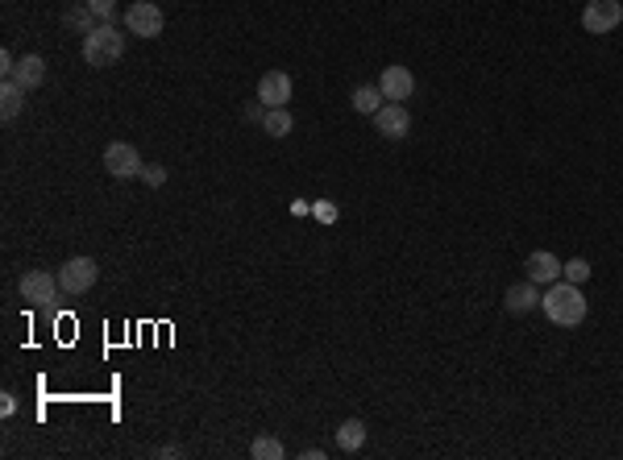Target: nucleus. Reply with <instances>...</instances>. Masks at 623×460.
<instances>
[{"mask_svg": "<svg viewBox=\"0 0 623 460\" xmlns=\"http://www.w3.org/2000/svg\"><path fill=\"white\" fill-rule=\"evenodd\" d=\"M541 311L549 315V324H557V328H578L582 319H586L590 307H586L582 286L557 278V282H549V291H541Z\"/></svg>", "mask_w": 623, "mask_h": 460, "instance_id": "f257e3e1", "label": "nucleus"}, {"mask_svg": "<svg viewBox=\"0 0 623 460\" xmlns=\"http://www.w3.org/2000/svg\"><path fill=\"white\" fill-rule=\"evenodd\" d=\"M121 55H125V34L113 21H100L91 34H83V63L88 67H96V71L117 67Z\"/></svg>", "mask_w": 623, "mask_h": 460, "instance_id": "f03ea898", "label": "nucleus"}, {"mask_svg": "<svg viewBox=\"0 0 623 460\" xmlns=\"http://www.w3.org/2000/svg\"><path fill=\"white\" fill-rule=\"evenodd\" d=\"M96 278H100V266H96L91 258H67L63 266H58V286H63L67 299L88 294L91 286H96Z\"/></svg>", "mask_w": 623, "mask_h": 460, "instance_id": "7ed1b4c3", "label": "nucleus"}, {"mask_svg": "<svg viewBox=\"0 0 623 460\" xmlns=\"http://www.w3.org/2000/svg\"><path fill=\"white\" fill-rule=\"evenodd\" d=\"M162 25H167V17H162V9L154 0H134V4L125 9V30L134 38H159Z\"/></svg>", "mask_w": 623, "mask_h": 460, "instance_id": "20e7f679", "label": "nucleus"}, {"mask_svg": "<svg viewBox=\"0 0 623 460\" xmlns=\"http://www.w3.org/2000/svg\"><path fill=\"white\" fill-rule=\"evenodd\" d=\"M17 291H22V299L30 307H50L58 294H63V286H58L55 274H46V269H30V274H22Z\"/></svg>", "mask_w": 623, "mask_h": 460, "instance_id": "39448f33", "label": "nucleus"}, {"mask_svg": "<svg viewBox=\"0 0 623 460\" xmlns=\"http://www.w3.org/2000/svg\"><path fill=\"white\" fill-rule=\"evenodd\" d=\"M623 25V4L619 0H590L582 9V30L586 34H615Z\"/></svg>", "mask_w": 623, "mask_h": 460, "instance_id": "423d86ee", "label": "nucleus"}, {"mask_svg": "<svg viewBox=\"0 0 623 460\" xmlns=\"http://www.w3.org/2000/svg\"><path fill=\"white\" fill-rule=\"evenodd\" d=\"M142 166H146V162H142L134 141H113V146L104 149V170H108L113 179H137Z\"/></svg>", "mask_w": 623, "mask_h": 460, "instance_id": "0eeeda50", "label": "nucleus"}, {"mask_svg": "<svg viewBox=\"0 0 623 460\" xmlns=\"http://www.w3.org/2000/svg\"><path fill=\"white\" fill-rule=\"evenodd\" d=\"M378 91H383L391 104H403V100H411V91H416V75H411L408 67L391 63V67H383V75H378Z\"/></svg>", "mask_w": 623, "mask_h": 460, "instance_id": "6e6552de", "label": "nucleus"}, {"mask_svg": "<svg viewBox=\"0 0 623 460\" xmlns=\"http://www.w3.org/2000/svg\"><path fill=\"white\" fill-rule=\"evenodd\" d=\"M374 129L383 137H391V141H399V137H408L411 133V113L403 108V104H391L386 100L378 113H374Z\"/></svg>", "mask_w": 623, "mask_h": 460, "instance_id": "1a4fd4ad", "label": "nucleus"}, {"mask_svg": "<svg viewBox=\"0 0 623 460\" xmlns=\"http://www.w3.org/2000/svg\"><path fill=\"white\" fill-rule=\"evenodd\" d=\"M561 266H566V261H557V253H549V249H536V253L523 258V274H528V282H536V286H549V282L561 278Z\"/></svg>", "mask_w": 623, "mask_h": 460, "instance_id": "9d476101", "label": "nucleus"}, {"mask_svg": "<svg viewBox=\"0 0 623 460\" xmlns=\"http://www.w3.org/2000/svg\"><path fill=\"white\" fill-rule=\"evenodd\" d=\"M258 100L266 108H287V100H291V75L287 71H266L258 79Z\"/></svg>", "mask_w": 623, "mask_h": 460, "instance_id": "9b49d317", "label": "nucleus"}, {"mask_svg": "<svg viewBox=\"0 0 623 460\" xmlns=\"http://www.w3.org/2000/svg\"><path fill=\"white\" fill-rule=\"evenodd\" d=\"M503 307H507L511 315H528L541 307V291H536V282H515V286H507V294H503Z\"/></svg>", "mask_w": 623, "mask_h": 460, "instance_id": "f8f14e48", "label": "nucleus"}, {"mask_svg": "<svg viewBox=\"0 0 623 460\" xmlns=\"http://www.w3.org/2000/svg\"><path fill=\"white\" fill-rule=\"evenodd\" d=\"M9 79L17 83V88H25V91L42 88V83H46V58H42V55H25V58H17V71H13Z\"/></svg>", "mask_w": 623, "mask_h": 460, "instance_id": "ddd939ff", "label": "nucleus"}, {"mask_svg": "<svg viewBox=\"0 0 623 460\" xmlns=\"http://www.w3.org/2000/svg\"><path fill=\"white\" fill-rule=\"evenodd\" d=\"M25 96H30V91L17 88L13 79H4V88H0V116H4V121H17L25 108Z\"/></svg>", "mask_w": 623, "mask_h": 460, "instance_id": "4468645a", "label": "nucleus"}, {"mask_svg": "<svg viewBox=\"0 0 623 460\" xmlns=\"http://www.w3.org/2000/svg\"><path fill=\"white\" fill-rule=\"evenodd\" d=\"M366 444V423L362 419H345V423L337 427V448L341 452H358Z\"/></svg>", "mask_w": 623, "mask_h": 460, "instance_id": "2eb2a0df", "label": "nucleus"}, {"mask_svg": "<svg viewBox=\"0 0 623 460\" xmlns=\"http://www.w3.org/2000/svg\"><path fill=\"white\" fill-rule=\"evenodd\" d=\"M295 129V116L287 113V108H266V116H262V133L266 137H287Z\"/></svg>", "mask_w": 623, "mask_h": 460, "instance_id": "dca6fc26", "label": "nucleus"}, {"mask_svg": "<svg viewBox=\"0 0 623 460\" xmlns=\"http://www.w3.org/2000/svg\"><path fill=\"white\" fill-rule=\"evenodd\" d=\"M386 104V96L378 91V83H370V88H358L353 91V113H362V116H374L378 108Z\"/></svg>", "mask_w": 623, "mask_h": 460, "instance_id": "f3484780", "label": "nucleus"}, {"mask_svg": "<svg viewBox=\"0 0 623 460\" xmlns=\"http://www.w3.org/2000/svg\"><path fill=\"white\" fill-rule=\"evenodd\" d=\"M249 456H254V460H283L287 448L274 436H258L254 444H249Z\"/></svg>", "mask_w": 623, "mask_h": 460, "instance_id": "a211bd4d", "label": "nucleus"}, {"mask_svg": "<svg viewBox=\"0 0 623 460\" xmlns=\"http://www.w3.org/2000/svg\"><path fill=\"white\" fill-rule=\"evenodd\" d=\"M63 21L71 25V30H80V34H91V30H96V13L88 9V4H75V9H67V17H63Z\"/></svg>", "mask_w": 623, "mask_h": 460, "instance_id": "6ab92c4d", "label": "nucleus"}, {"mask_svg": "<svg viewBox=\"0 0 623 460\" xmlns=\"http://www.w3.org/2000/svg\"><path fill=\"white\" fill-rule=\"evenodd\" d=\"M561 278L574 282V286H582V282L590 278V261L586 258H569L566 266H561Z\"/></svg>", "mask_w": 623, "mask_h": 460, "instance_id": "aec40b11", "label": "nucleus"}, {"mask_svg": "<svg viewBox=\"0 0 623 460\" xmlns=\"http://www.w3.org/2000/svg\"><path fill=\"white\" fill-rule=\"evenodd\" d=\"M91 13H96V21H113L117 17V0H83Z\"/></svg>", "mask_w": 623, "mask_h": 460, "instance_id": "412c9836", "label": "nucleus"}, {"mask_svg": "<svg viewBox=\"0 0 623 460\" xmlns=\"http://www.w3.org/2000/svg\"><path fill=\"white\" fill-rule=\"evenodd\" d=\"M137 179L146 183V187H162V183H167V166H159V162H154V166H142Z\"/></svg>", "mask_w": 623, "mask_h": 460, "instance_id": "4be33fe9", "label": "nucleus"}, {"mask_svg": "<svg viewBox=\"0 0 623 460\" xmlns=\"http://www.w3.org/2000/svg\"><path fill=\"white\" fill-rule=\"evenodd\" d=\"M13 71H17V58H13V55H9V50H0V75L9 79V75H13Z\"/></svg>", "mask_w": 623, "mask_h": 460, "instance_id": "5701e85b", "label": "nucleus"}, {"mask_svg": "<svg viewBox=\"0 0 623 460\" xmlns=\"http://www.w3.org/2000/svg\"><path fill=\"white\" fill-rule=\"evenodd\" d=\"M316 216L329 225V220H337V208H333V203H316Z\"/></svg>", "mask_w": 623, "mask_h": 460, "instance_id": "b1692460", "label": "nucleus"}, {"mask_svg": "<svg viewBox=\"0 0 623 460\" xmlns=\"http://www.w3.org/2000/svg\"><path fill=\"white\" fill-rule=\"evenodd\" d=\"M154 456H162V460H175V456H183V448L179 444H167V448H159Z\"/></svg>", "mask_w": 623, "mask_h": 460, "instance_id": "393cba45", "label": "nucleus"}, {"mask_svg": "<svg viewBox=\"0 0 623 460\" xmlns=\"http://www.w3.org/2000/svg\"><path fill=\"white\" fill-rule=\"evenodd\" d=\"M0 411H4V419H9L13 411H17V403H13V394H4V403H0Z\"/></svg>", "mask_w": 623, "mask_h": 460, "instance_id": "a878e982", "label": "nucleus"}, {"mask_svg": "<svg viewBox=\"0 0 623 460\" xmlns=\"http://www.w3.org/2000/svg\"><path fill=\"white\" fill-rule=\"evenodd\" d=\"M299 456H304V460H320V456H324V448H304Z\"/></svg>", "mask_w": 623, "mask_h": 460, "instance_id": "bb28decb", "label": "nucleus"}]
</instances>
